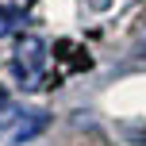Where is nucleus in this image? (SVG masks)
<instances>
[{
	"instance_id": "nucleus-1",
	"label": "nucleus",
	"mask_w": 146,
	"mask_h": 146,
	"mask_svg": "<svg viewBox=\"0 0 146 146\" xmlns=\"http://www.w3.org/2000/svg\"><path fill=\"white\" fill-rule=\"evenodd\" d=\"M46 66H50L46 42L38 35H23L15 42V58H12V69L23 81V88H46Z\"/></svg>"
},
{
	"instance_id": "nucleus-2",
	"label": "nucleus",
	"mask_w": 146,
	"mask_h": 146,
	"mask_svg": "<svg viewBox=\"0 0 146 146\" xmlns=\"http://www.w3.org/2000/svg\"><path fill=\"white\" fill-rule=\"evenodd\" d=\"M46 131V111H0V146H23Z\"/></svg>"
},
{
	"instance_id": "nucleus-3",
	"label": "nucleus",
	"mask_w": 146,
	"mask_h": 146,
	"mask_svg": "<svg viewBox=\"0 0 146 146\" xmlns=\"http://www.w3.org/2000/svg\"><path fill=\"white\" fill-rule=\"evenodd\" d=\"M19 23H23V12H19V8H0V38L12 35Z\"/></svg>"
},
{
	"instance_id": "nucleus-4",
	"label": "nucleus",
	"mask_w": 146,
	"mask_h": 146,
	"mask_svg": "<svg viewBox=\"0 0 146 146\" xmlns=\"http://www.w3.org/2000/svg\"><path fill=\"white\" fill-rule=\"evenodd\" d=\"M0 111H8V96H4V88H0Z\"/></svg>"
}]
</instances>
